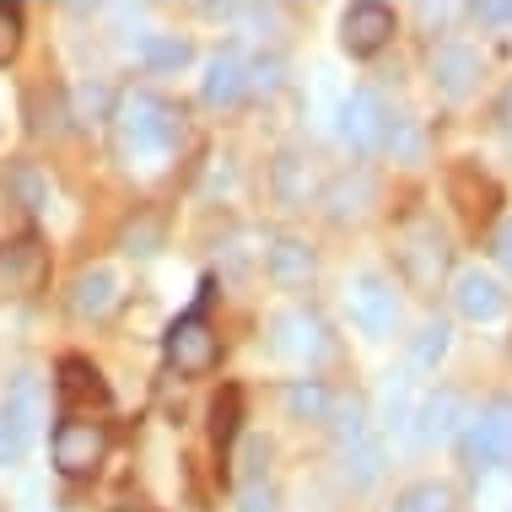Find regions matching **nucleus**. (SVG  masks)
Here are the masks:
<instances>
[{"label": "nucleus", "instance_id": "f257e3e1", "mask_svg": "<svg viewBox=\"0 0 512 512\" xmlns=\"http://www.w3.org/2000/svg\"><path fill=\"white\" fill-rule=\"evenodd\" d=\"M114 151L124 162H162L184 141V108L162 92H124L114 103Z\"/></svg>", "mask_w": 512, "mask_h": 512}, {"label": "nucleus", "instance_id": "f03ea898", "mask_svg": "<svg viewBox=\"0 0 512 512\" xmlns=\"http://www.w3.org/2000/svg\"><path fill=\"white\" fill-rule=\"evenodd\" d=\"M459 453L469 469H502L512 464V399H486L469 421L459 426Z\"/></svg>", "mask_w": 512, "mask_h": 512}, {"label": "nucleus", "instance_id": "7ed1b4c3", "mask_svg": "<svg viewBox=\"0 0 512 512\" xmlns=\"http://www.w3.org/2000/svg\"><path fill=\"white\" fill-rule=\"evenodd\" d=\"M162 356H168V367L178 372V378H200V372H211L221 362V340L211 329V318H205V297L195 313L173 318L168 335H162Z\"/></svg>", "mask_w": 512, "mask_h": 512}, {"label": "nucleus", "instance_id": "20e7f679", "mask_svg": "<svg viewBox=\"0 0 512 512\" xmlns=\"http://www.w3.org/2000/svg\"><path fill=\"white\" fill-rule=\"evenodd\" d=\"M399 270L415 292H437V281L448 275V238L432 216H415L399 227Z\"/></svg>", "mask_w": 512, "mask_h": 512}, {"label": "nucleus", "instance_id": "39448f33", "mask_svg": "<svg viewBox=\"0 0 512 512\" xmlns=\"http://www.w3.org/2000/svg\"><path fill=\"white\" fill-rule=\"evenodd\" d=\"M49 448H54V469L81 480V475H92V469L108 459V426L92 421V415H65V421L54 426Z\"/></svg>", "mask_w": 512, "mask_h": 512}, {"label": "nucleus", "instance_id": "423d86ee", "mask_svg": "<svg viewBox=\"0 0 512 512\" xmlns=\"http://www.w3.org/2000/svg\"><path fill=\"white\" fill-rule=\"evenodd\" d=\"M345 313H351V324L362 329L367 340H389L399 329V292L394 281H383V275H356L351 286H345Z\"/></svg>", "mask_w": 512, "mask_h": 512}, {"label": "nucleus", "instance_id": "0eeeda50", "mask_svg": "<svg viewBox=\"0 0 512 512\" xmlns=\"http://www.w3.org/2000/svg\"><path fill=\"white\" fill-rule=\"evenodd\" d=\"M394 33H399V17L383 0H356V6H345V17H340V44L351 60H372V54H383L394 44Z\"/></svg>", "mask_w": 512, "mask_h": 512}, {"label": "nucleus", "instance_id": "6e6552de", "mask_svg": "<svg viewBox=\"0 0 512 512\" xmlns=\"http://www.w3.org/2000/svg\"><path fill=\"white\" fill-rule=\"evenodd\" d=\"M49 281V248L44 238L22 232V238L0 243V297H33Z\"/></svg>", "mask_w": 512, "mask_h": 512}, {"label": "nucleus", "instance_id": "1a4fd4ad", "mask_svg": "<svg viewBox=\"0 0 512 512\" xmlns=\"http://www.w3.org/2000/svg\"><path fill=\"white\" fill-rule=\"evenodd\" d=\"M270 351L286 356V362H318L329 351V329L324 318L308 313V308H292V313H275L270 318Z\"/></svg>", "mask_w": 512, "mask_h": 512}, {"label": "nucleus", "instance_id": "9d476101", "mask_svg": "<svg viewBox=\"0 0 512 512\" xmlns=\"http://www.w3.org/2000/svg\"><path fill=\"white\" fill-rule=\"evenodd\" d=\"M480 76H486V54L475 44H442L432 54V87L442 98H469L480 87Z\"/></svg>", "mask_w": 512, "mask_h": 512}, {"label": "nucleus", "instance_id": "9b49d317", "mask_svg": "<svg viewBox=\"0 0 512 512\" xmlns=\"http://www.w3.org/2000/svg\"><path fill=\"white\" fill-rule=\"evenodd\" d=\"M33 426H38V399H33V378L22 372L17 394L0 405V469L17 464L27 453V442H33Z\"/></svg>", "mask_w": 512, "mask_h": 512}, {"label": "nucleus", "instance_id": "f8f14e48", "mask_svg": "<svg viewBox=\"0 0 512 512\" xmlns=\"http://www.w3.org/2000/svg\"><path fill=\"white\" fill-rule=\"evenodd\" d=\"M383 124H389V108H383L378 92L356 87L340 103V135L351 141V151H383Z\"/></svg>", "mask_w": 512, "mask_h": 512}, {"label": "nucleus", "instance_id": "ddd939ff", "mask_svg": "<svg viewBox=\"0 0 512 512\" xmlns=\"http://www.w3.org/2000/svg\"><path fill=\"white\" fill-rule=\"evenodd\" d=\"M54 394H60V405L71 415H87L92 405H108V383L87 356H65V362L54 367Z\"/></svg>", "mask_w": 512, "mask_h": 512}, {"label": "nucleus", "instance_id": "4468645a", "mask_svg": "<svg viewBox=\"0 0 512 512\" xmlns=\"http://www.w3.org/2000/svg\"><path fill=\"white\" fill-rule=\"evenodd\" d=\"M453 308H459L469 324H491V318L507 313V292L491 270L475 265V270H459V281H453Z\"/></svg>", "mask_w": 512, "mask_h": 512}, {"label": "nucleus", "instance_id": "2eb2a0df", "mask_svg": "<svg viewBox=\"0 0 512 512\" xmlns=\"http://www.w3.org/2000/svg\"><path fill=\"white\" fill-rule=\"evenodd\" d=\"M448 195H453V205H459V216L469 221V227L491 221V216H496V205H502V189H496L491 178L480 173V162H469V157L459 162V168H453Z\"/></svg>", "mask_w": 512, "mask_h": 512}, {"label": "nucleus", "instance_id": "dca6fc26", "mask_svg": "<svg viewBox=\"0 0 512 512\" xmlns=\"http://www.w3.org/2000/svg\"><path fill=\"white\" fill-rule=\"evenodd\" d=\"M200 98L211 108H232L248 98V54L243 49H221L211 65H205V81H200Z\"/></svg>", "mask_w": 512, "mask_h": 512}, {"label": "nucleus", "instance_id": "f3484780", "mask_svg": "<svg viewBox=\"0 0 512 512\" xmlns=\"http://www.w3.org/2000/svg\"><path fill=\"white\" fill-rule=\"evenodd\" d=\"M265 270L275 286H286V292H297V286H308L318 275V254L308 238H275L265 248Z\"/></svg>", "mask_w": 512, "mask_h": 512}, {"label": "nucleus", "instance_id": "a211bd4d", "mask_svg": "<svg viewBox=\"0 0 512 512\" xmlns=\"http://www.w3.org/2000/svg\"><path fill=\"white\" fill-rule=\"evenodd\" d=\"M410 421H415V437H421V442H453V437H459V426L469 421V410H464V399L453 389H437V394L421 399V410H415Z\"/></svg>", "mask_w": 512, "mask_h": 512}, {"label": "nucleus", "instance_id": "6ab92c4d", "mask_svg": "<svg viewBox=\"0 0 512 512\" xmlns=\"http://www.w3.org/2000/svg\"><path fill=\"white\" fill-rule=\"evenodd\" d=\"M114 308H119V275L114 270L92 265L71 281V313L76 318H108Z\"/></svg>", "mask_w": 512, "mask_h": 512}, {"label": "nucleus", "instance_id": "aec40b11", "mask_svg": "<svg viewBox=\"0 0 512 512\" xmlns=\"http://www.w3.org/2000/svg\"><path fill=\"white\" fill-rule=\"evenodd\" d=\"M270 189H275V200L281 205H308V195H313V168H308V157L302 151H281L275 157V168H270Z\"/></svg>", "mask_w": 512, "mask_h": 512}, {"label": "nucleus", "instance_id": "412c9836", "mask_svg": "<svg viewBox=\"0 0 512 512\" xmlns=\"http://www.w3.org/2000/svg\"><path fill=\"white\" fill-rule=\"evenodd\" d=\"M189 60H195V44H189V38H178V33H141V65L151 76H173V71H184Z\"/></svg>", "mask_w": 512, "mask_h": 512}, {"label": "nucleus", "instance_id": "4be33fe9", "mask_svg": "<svg viewBox=\"0 0 512 512\" xmlns=\"http://www.w3.org/2000/svg\"><path fill=\"white\" fill-rule=\"evenodd\" d=\"M238 432H243V389H238V383H227V389L211 399V448L221 453V459L232 453Z\"/></svg>", "mask_w": 512, "mask_h": 512}, {"label": "nucleus", "instance_id": "5701e85b", "mask_svg": "<svg viewBox=\"0 0 512 512\" xmlns=\"http://www.w3.org/2000/svg\"><path fill=\"white\" fill-rule=\"evenodd\" d=\"M329 405H335V394H329L324 378H292L286 383V415H292V421H324Z\"/></svg>", "mask_w": 512, "mask_h": 512}, {"label": "nucleus", "instance_id": "b1692460", "mask_svg": "<svg viewBox=\"0 0 512 512\" xmlns=\"http://www.w3.org/2000/svg\"><path fill=\"white\" fill-rule=\"evenodd\" d=\"M367 200H372V178L367 173H340L335 184L324 189V211L345 221V216H362L367 211Z\"/></svg>", "mask_w": 512, "mask_h": 512}, {"label": "nucleus", "instance_id": "393cba45", "mask_svg": "<svg viewBox=\"0 0 512 512\" xmlns=\"http://www.w3.org/2000/svg\"><path fill=\"white\" fill-rule=\"evenodd\" d=\"M324 421H329V432H335L340 448L351 453L356 442H367V399H356V394H351V399H335Z\"/></svg>", "mask_w": 512, "mask_h": 512}, {"label": "nucleus", "instance_id": "a878e982", "mask_svg": "<svg viewBox=\"0 0 512 512\" xmlns=\"http://www.w3.org/2000/svg\"><path fill=\"white\" fill-rule=\"evenodd\" d=\"M394 512H453V486H442V480H415V486L399 491Z\"/></svg>", "mask_w": 512, "mask_h": 512}, {"label": "nucleus", "instance_id": "bb28decb", "mask_svg": "<svg viewBox=\"0 0 512 512\" xmlns=\"http://www.w3.org/2000/svg\"><path fill=\"white\" fill-rule=\"evenodd\" d=\"M448 345H453V329L442 324V318H432V324H421V335L410 340V362L421 372H432L442 356H448Z\"/></svg>", "mask_w": 512, "mask_h": 512}, {"label": "nucleus", "instance_id": "cd10ccee", "mask_svg": "<svg viewBox=\"0 0 512 512\" xmlns=\"http://www.w3.org/2000/svg\"><path fill=\"white\" fill-rule=\"evenodd\" d=\"M378 475H383V442H356L345 453V480L356 491H367V486H378Z\"/></svg>", "mask_w": 512, "mask_h": 512}, {"label": "nucleus", "instance_id": "c85d7f7f", "mask_svg": "<svg viewBox=\"0 0 512 512\" xmlns=\"http://www.w3.org/2000/svg\"><path fill=\"white\" fill-rule=\"evenodd\" d=\"M22 49V6H6L0 0V65H11Z\"/></svg>", "mask_w": 512, "mask_h": 512}, {"label": "nucleus", "instance_id": "c756f323", "mask_svg": "<svg viewBox=\"0 0 512 512\" xmlns=\"http://www.w3.org/2000/svg\"><path fill=\"white\" fill-rule=\"evenodd\" d=\"M469 17H475L480 27H512V0H475Z\"/></svg>", "mask_w": 512, "mask_h": 512}, {"label": "nucleus", "instance_id": "7c9ffc66", "mask_svg": "<svg viewBox=\"0 0 512 512\" xmlns=\"http://www.w3.org/2000/svg\"><path fill=\"white\" fill-rule=\"evenodd\" d=\"M491 254H496V265H502L507 275H512V216L496 227V238H491Z\"/></svg>", "mask_w": 512, "mask_h": 512}, {"label": "nucleus", "instance_id": "2f4dec72", "mask_svg": "<svg viewBox=\"0 0 512 512\" xmlns=\"http://www.w3.org/2000/svg\"><path fill=\"white\" fill-rule=\"evenodd\" d=\"M491 119H496V130L502 135H512V81L502 87V98H496V108H491Z\"/></svg>", "mask_w": 512, "mask_h": 512}, {"label": "nucleus", "instance_id": "473e14b6", "mask_svg": "<svg viewBox=\"0 0 512 512\" xmlns=\"http://www.w3.org/2000/svg\"><path fill=\"white\" fill-rule=\"evenodd\" d=\"M119 512H146V507H119Z\"/></svg>", "mask_w": 512, "mask_h": 512}, {"label": "nucleus", "instance_id": "72a5a7b5", "mask_svg": "<svg viewBox=\"0 0 512 512\" xmlns=\"http://www.w3.org/2000/svg\"><path fill=\"white\" fill-rule=\"evenodd\" d=\"M0 512H6V507H0Z\"/></svg>", "mask_w": 512, "mask_h": 512}]
</instances>
